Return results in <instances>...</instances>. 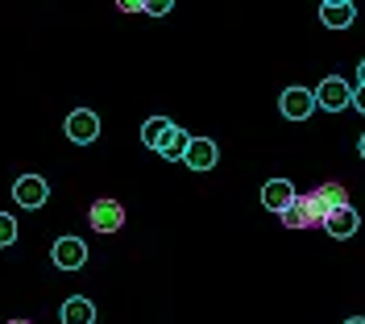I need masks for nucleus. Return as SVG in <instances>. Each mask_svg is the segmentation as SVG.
<instances>
[{
    "label": "nucleus",
    "instance_id": "obj_1",
    "mask_svg": "<svg viewBox=\"0 0 365 324\" xmlns=\"http://www.w3.org/2000/svg\"><path fill=\"white\" fill-rule=\"evenodd\" d=\"M324 216H328V212L319 208V200L312 196V191H307V196H295L287 208L278 212V221H282L287 229H319Z\"/></svg>",
    "mask_w": 365,
    "mask_h": 324
},
{
    "label": "nucleus",
    "instance_id": "obj_2",
    "mask_svg": "<svg viewBox=\"0 0 365 324\" xmlns=\"http://www.w3.org/2000/svg\"><path fill=\"white\" fill-rule=\"evenodd\" d=\"M316 104L324 108V113H341V108H349V104H353V88H349V79L328 75V79L316 88Z\"/></svg>",
    "mask_w": 365,
    "mask_h": 324
},
{
    "label": "nucleus",
    "instance_id": "obj_3",
    "mask_svg": "<svg viewBox=\"0 0 365 324\" xmlns=\"http://www.w3.org/2000/svg\"><path fill=\"white\" fill-rule=\"evenodd\" d=\"M13 200H17V208H42L46 200H50V183H46L42 175H21L13 183Z\"/></svg>",
    "mask_w": 365,
    "mask_h": 324
},
{
    "label": "nucleus",
    "instance_id": "obj_4",
    "mask_svg": "<svg viewBox=\"0 0 365 324\" xmlns=\"http://www.w3.org/2000/svg\"><path fill=\"white\" fill-rule=\"evenodd\" d=\"M278 108L287 121H307V116L316 113V92H307V88H287V92L278 96Z\"/></svg>",
    "mask_w": 365,
    "mask_h": 324
},
{
    "label": "nucleus",
    "instance_id": "obj_5",
    "mask_svg": "<svg viewBox=\"0 0 365 324\" xmlns=\"http://www.w3.org/2000/svg\"><path fill=\"white\" fill-rule=\"evenodd\" d=\"M63 129H67V138L75 141V146H91V141L100 138V116L91 113V108H75Z\"/></svg>",
    "mask_w": 365,
    "mask_h": 324
},
{
    "label": "nucleus",
    "instance_id": "obj_6",
    "mask_svg": "<svg viewBox=\"0 0 365 324\" xmlns=\"http://www.w3.org/2000/svg\"><path fill=\"white\" fill-rule=\"evenodd\" d=\"M50 258H54L58 270H79V266L88 262V245H83V237H58Z\"/></svg>",
    "mask_w": 365,
    "mask_h": 324
},
{
    "label": "nucleus",
    "instance_id": "obj_7",
    "mask_svg": "<svg viewBox=\"0 0 365 324\" xmlns=\"http://www.w3.org/2000/svg\"><path fill=\"white\" fill-rule=\"evenodd\" d=\"M182 162H187L191 171H200V175H204V171H212V166L220 162V150H216V141H212V138H191V141H187Z\"/></svg>",
    "mask_w": 365,
    "mask_h": 324
},
{
    "label": "nucleus",
    "instance_id": "obj_8",
    "mask_svg": "<svg viewBox=\"0 0 365 324\" xmlns=\"http://www.w3.org/2000/svg\"><path fill=\"white\" fill-rule=\"evenodd\" d=\"M88 221H91L96 233H116L120 225H125V208H120L116 200H96L91 212H88Z\"/></svg>",
    "mask_w": 365,
    "mask_h": 324
},
{
    "label": "nucleus",
    "instance_id": "obj_9",
    "mask_svg": "<svg viewBox=\"0 0 365 324\" xmlns=\"http://www.w3.org/2000/svg\"><path fill=\"white\" fill-rule=\"evenodd\" d=\"M357 229H361V216H357V208H349V204L324 216V233H328V237H336V241H344V237H353Z\"/></svg>",
    "mask_w": 365,
    "mask_h": 324
},
{
    "label": "nucleus",
    "instance_id": "obj_10",
    "mask_svg": "<svg viewBox=\"0 0 365 324\" xmlns=\"http://www.w3.org/2000/svg\"><path fill=\"white\" fill-rule=\"evenodd\" d=\"M324 9H319V21L328 25V29H349V25L357 21V9H353V0H319Z\"/></svg>",
    "mask_w": 365,
    "mask_h": 324
},
{
    "label": "nucleus",
    "instance_id": "obj_11",
    "mask_svg": "<svg viewBox=\"0 0 365 324\" xmlns=\"http://www.w3.org/2000/svg\"><path fill=\"white\" fill-rule=\"evenodd\" d=\"M291 200H295V187H291V179H270V183L262 187V204H266L270 212H282Z\"/></svg>",
    "mask_w": 365,
    "mask_h": 324
},
{
    "label": "nucleus",
    "instance_id": "obj_12",
    "mask_svg": "<svg viewBox=\"0 0 365 324\" xmlns=\"http://www.w3.org/2000/svg\"><path fill=\"white\" fill-rule=\"evenodd\" d=\"M63 324H96V308H91V300L71 295V300L63 303Z\"/></svg>",
    "mask_w": 365,
    "mask_h": 324
},
{
    "label": "nucleus",
    "instance_id": "obj_13",
    "mask_svg": "<svg viewBox=\"0 0 365 324\" xmlns=\"http://www.w3.org/2000/svg\"><path fill=\"white\" fill-rule=\"evenodd\" d=\"M187 141H191V133H187V129H179V125H170V133L162 138L158 154L166 162H175V158H182V154H187Z\"/></svg>",
    "mask_w": 365,
    "mask_h": 324
},
{
    "label": "nucleus",
    "instance_id": "obj_14",
    "mask_svg": "<svg viewBox=\"0 0 365 324\" xmlns=\"http://www.w3.org/2000/svg\"><path fill=\"white\" fill-rule=\"evenodd\" d=\"M312 196L319 200V208H324V212H336V208H344V204H349V191H344L341 183H319Z\"/></svg>",
    "mask_w": 365,
    "mask_h": 324
},
{
    "label": "nucleus",
    "instance_id": "obj_15",
    "mask_svg": "<svg viewBox=\"0 0 365 324\" xmlns=\"http://www.w3.org/2000/svg\"><path fill=\"white\" fill-rule=\"evenodd\" d=\"M166 133H170V121H166V116H150V121L141 125V141H145L150 150H158Z\"/></svg>",
    "mask_w": 365,
    "mask_h": 324
},
{
    "label": "nucleus",
    "instance_id": "obj_16",
    "mask_svg": "<svg viewBox=\"0 0 365 324\" xmlns=\"http://www.w3.org/2000/svg\"><path fill=\"white\" fill-rule=\"evenodd\" d=\"M13 241H17V221H13L9 212H0V250L13 245Z\"/></svg>",
    "mask_w": 365,
    "mask_h": 324
},
{
    "label": "nucleus",
    "instance_id": "obj_17",
    "mask_svg": "<svg viewBox=\"0 0 365 324\" xmlns=\"http://www.w3.org/2000/svg\"><path fill=\"white\" fill-rule=\"evenodd\" d=\"M175 9V0H145V9L141 13H150V17H166Z\"/></svg>",
    "mask_w": 365,
    "mask_h": 324
},
{
    "label": "nucleus",
    "instance_id": "obj_18",
    "mask_svg": "<svg viewBox=\"0 0 365 324\" xmlns=\"http://www.w3.org/2000/svg\"><path fill=\"white\" fill-rule=\"evenodd\" d=\"M116 9H120V13H141L145 0H116Z\"/></svg>",
    "mask_w": 365,
    "mask_h": 324
},
{
    "label": "nucleus",
    "instance_id": "obj_19",
    "mask_svg": "<svg viewBox=\"0 0 365 324\" xmlns=\"http://www.w3.org/2000/svg\"><path fill=\"white\" fill-rule=\"evenodd\" d=\"M353 108L365 113V83H361V88H353Z\"/></svg>",
    "mask_w": 365,
    "mask_h": 324
},
{
    "label": "nucleus",
    "instance_id": "obj_20",
    "mask_svg": "<svg viewBox=\"0 0 365 324\" xmlns=\"http://www.w3.org/2000/svg\"><path fill=\"white\" fill-rule=\"evenodd\" d=\"M357 75H361V83H365V59H361V67H357Z\"/></svg>",
    "mask_w": 365,
    "mask_h": 324
},
{
    "label": "nucleus",
    "instance_id": "obj_21",
    "mask_svg": "<svg viewBox=\"0 0 365 324\" xmlns=\"http://www.w3.org/2000/svg\"><path fill=\"white\" fill-rule=\"evenodd\" d=\"M344 324H365V320H361V316H353V320H344Z\"/></svg>",
    "mask_w": 365,
    "mask_h": 324
},
{
    "label": "nucleus",
    "instance_id": "obj_22",
    "mask_svg": "<svg viewBox=\"0 0 365 324\" xmlns=\"http://www.w3.org/2000/svg\"><path fill=\"white\" fill-rule=\"evenodd\" d=\"M361 158H365V133H361Z\"/></svg>",
    "mask_w": 365,
    "mask_h": 324
},
{
    "label": "nucleus",
    "instance_id": "obj_23",
    "mask_svg": "<svg viewBox=\"0 0 365 324\" xmlns=\"http://www.w3.org/2000/svg\"><path fill=\"white\" fill-rule=\"evenodd\" d=\"M9 324H34V320H9Z\"/></svg>",
    "mask_w": 365,
    "mask_h": 324
}]
</instances>
